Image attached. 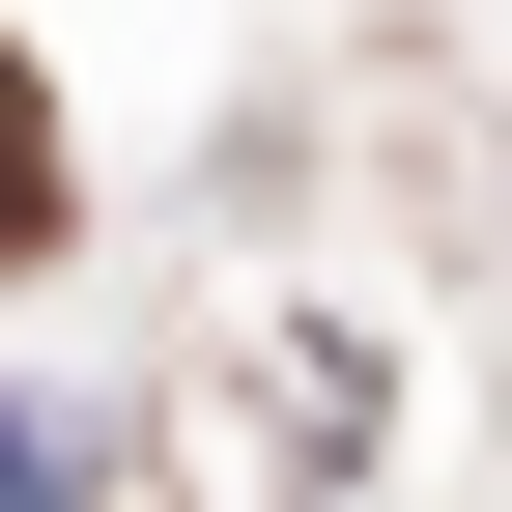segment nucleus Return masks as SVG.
<instances>
[{
    "label": "nucleus",
    "instance_id": "1",
    "mask_svg": "<svg viewBox=\"0 0 512 512\" xmlns=\"http://www.w3.org/2000/svg\"><path fill=\"white\" fill-rule=\"evenodd\" d=\"M0 256H57V114H29V57H0Z\"/></svg>",
    "mask_w": 512,
    "mask_h": 512
}]
</instances>
